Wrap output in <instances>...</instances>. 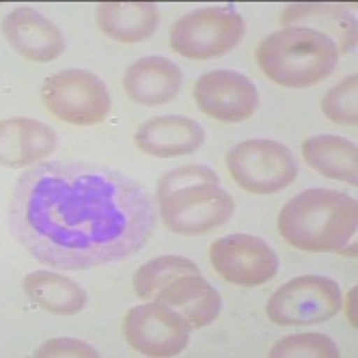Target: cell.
<instances>
[{"label":"cell","instance_id":"cell-25","mask_svg":"<svg viewBox=\"0 0 358 358\" xmlns=\"http://www.w3.org/2000/svg\"><path fill=\"white\" fill-rule=\"evenodd\" d=\"M355 301H357V289H353L348 296V319L357 328V313H355Z\"/></svg>","mask_w":358,"mask_h":358},{"label":"cell","instance_id":"cell-21","mask_svg":"<svg viewBox=\"0 0 358 358\" xmlns=\"http://www.w3.org/2000/svg\"><path fill=\"white\" fill-rule=\"evenodd\" d=\"M199 273V267L183 257H159L147 262L134 273L133 289L145 301H155L169 283L187 274Z\"/></svg>","mask_w":358,"mask_h":358},{"label":"cell","instance_id":"cell-17","mask_svg":"<svg viewBox=\"0 0 358 358\" xmlns=\"http://www.w3.org/2000/svg\"><path fill=\"white\" fill-rule=\"evenodd\" d=\"M281 24L313 29L334 40L338 54H346L357 47V20L342 6L334 4H290L281 15Z\"/></svg>","mask_w":358,"mask_h":358},{"label":"cell","instance_id":"cell-24","mask_svg":"<svg viewBox=\"0 0 358 358\" xmlns=\"http://www.w3.org/2000/svg\"><path fill=\"white\" fill-rule=\"evenodd\" d=\"M34 357H99V353L86 342L62 337L41 344L34 351Z\"/></svg>","mask_w":358,"mask_h":358},{"label":"cell","instance_id":"cell-8","mask_svg":"<svg viewBox=\"0 0 358 358\" xmlns=\"http://www.w3.org/2000/svg\"><path fill=\"white\" fill-rule=\"evenodd\" d=\"M342 305L341 287L335 280L317 274L290 280L273 294L267 315L280 326H303L324 322L337 315Z\"/></svg>","mask_w":358,"mask_h":358},{"label":"cell","instance_id":"cell-6","mask_svg":"<svg viewBox=\"0 0 358 358\" xmlns=\"http://www.w3.org/2000/svg\"><path fill=\"white\" fill-rule=\"evenodd\" d=\"M41 99L50 115L72 126H95L111 110L110 90L86 70H63L43 83Z\"/></svg>","mask_w":358,"mask_h":358},{"label":"cell","instance_id":"cell-3","mask_svg":"<svg viewBox=\"0 0 358 358\" xmlns=\"http://www.w3.org/2000/svg\"><path fill=\"white\" fill-rule=\"evenodd\" d=\"M358 204L328 188H310L281 208L278 229L283 241L301 251H338L357 233Z\"/></svg>","mask_w":358,"mask_h":358},{"label":"cell","instance_id":"cell-20","mask_svg":"<svg viewBox=\"0 0 358 358\" xmlns=\"http://www.w3.org/2000/svg\"><path fill=\"white\" fill-rule=\"evenodd\" d=\"M24 292L34 305L56 315H76L83 312L88 303L83 287L50 271H34L27 274L24 280Z\"/></svg>","mask_w":358,"mask_h":358},{"label":"cell","instance_id":"cell-14","mask_svg":"<svg viewBox=\"0 0 358 358\" xmlns=\"http://www.w3.org/2000/svg\"><path fill=\"white\" fill-rule=\"evenodd\" d=\"M183 72L174 62L162 56L142 57L127 69L122 79L127 97L142 106L167 104L178 95Z\"/></svg>","mask_w":358,"mask_h":358},{"label":"cell","instance_id":"cell-15","mask_svg":"<svg viewBox=\"0 0 358 358\" xmlns=\"http://www.w3.org/2000/svg\"><path fill=\"white\" fill-rule=\"evenodd\" d=\"M56 145L52 127L33 118H8L0 127V162L4 167L33 165L49 156Z\"/></svg>","mask_w":358,"mask_h":358},{"label":"cell","instance_id":"cell-16","mask_svg":"<svg viewBox=\"0 0 358 358\" xmlns=\"http://www.w3.org/2000/svg\"><path fill=\"white\" fill-rule=\"evenodd\" d=\"M155 301L171 306L190 324V328H204L219 317L222 299L213 285L201 273L187 274L169 283Z\"/></svg>","mask_w":358,"mask_h":358},{"label":"cell","instance_id":"cell-12","mask_svg":"<svg viewBox=\"0 0 358 358\" xmlns=\"http://www.w3.org/2000/svg\"><path fill=\"white\" fill-rule=\"evenodd\" d=\"M4 34L11 47L31 62H54L65 50L62 31L31 8H18L4 18Z\"/></svg>","mask_w":358,"mask_h":358},{"label":"cell","instance_id":"cell-23","mask_svg":"<svg viewBox=\"0 0 358 358\" xmlns=\"http://www.w3.org/2000/svg\"><path fill=\"white\" fill-rule=\"evenodd\" d=\"M358 78L350 76L342 83L328 90L326 97L322 99V111L330 120L337 124L358 122Z\"/></svg>","mask_w":358,"mask_h":358},{"label":"cell","instance_id":"cell-4","mask_svg":"<svg viewBox=\"0 0 358 358\" xmlns=\"http://www.w3.org/2000/svg\"><path fill=\"white\" fill-rule=\"evenodd\" d=\"M338 56L334 40L301 25L268 34L257 49L262 72L271 81L287 88L319 85L337 69Z\"/></svg>","mask_w":358,"mask_h":358},{"label":"cell","instance_id":"cell-9","mask_svg":"<svg viewBox=\"0 0 358 358\" xmlns=\"http://www.w3.org/2000/svg\"><path fill=\"white\" fill-rule=\"evenodd\" d=\"M190 330L176 310L159 301L134 306L124 319V337L145 357H176L187 348Z\"/></svg>","mask_w":358,"mask_h":358},{"label":"cell","instance_id":"cell-13","mask_svg":"<svg viewBox=\"0 0 358 358\" xmlns=\"http://www.w3.org/2000/svg\"><path fill=\"white\" fill-rule=\"evenodd\" d=\"M204 142V129L192 118L165 115L147 120L134 134L140 151L156 158L192 155Z\"/></svg>","mask_w":358,"mask_h":358},{"label":"cell","instance_id":"cell-19","mask_svg":"<svg viewBox=\"0 0 358 358\" xmlns=\"http://www.w3.org/2000/svg\"><path fill=\"white\" fill-rule=\"evenodd\" d=\"M303 158L313 171L326 178L358 185V151L350 140L335 134H317L305 140Z\"/></svg>","mask_w":358,"mask_h":358},{"label":"cell","instance_id":"cell-11","mask_svg":"<svg viewBox=\"0 0 358 358\" xmlns=\"http://www.w3.org/2000/svg\"><path fill=\"white\" fill-rule=\"evenodd\" d=\"M194 99L204 115L228 124L252 117L260 101L255 83L235 70L203 73L194 86Z\"/></svg>","mask_w":358,"mask_h":358},{"label":"cell","instance_id":"cell-7","mask_svg":"<svg viewBox=\"0 0 358 358\" xmlns=\"http://www.w3.org/2000/svg\"><path fill=\"white\" fill-rule=\"evenodd\" d=\"M226 165L236 183L258 196L283 190L297 176L292 151L274 140L252 138L236 143L226 156Z\"/></svg>","mask_w":358,"mask_h":358},{"label":"cell","instance_id":"cell-10","mask_svg":"<svg viewBox=\"0 0 358 358\" xmlns=\"http://www.w3.org/2000/svg\"><path fill=\"white\" fill-rule=\"evenodd\" d=\"M210 262L222 280L233 285L258 287L273 280L280 267L274 249L260 236L236 233L210 248Z\"/></svg>","mask_w":358,"mask_h":358},{"label":"cell","instance_id":"cell-22","mask_svg":"<svg viewBox=\"0 0 358 358\" xmlns=\"http://www.w3.org/2000/svg\"><path fill=\"white\" fill-rule=\"evenodd\" d=\"M341 355L337 344L330 337L322 334H299L281 338L268 351V357L294 358V357H317V358H337Z\"/></svg>","mask_w":358,"mask_h":358},{"label":"cell","instance_id":"cell-5","mask_svg":"<svg viewBox=\"0 0 358 358\" xmlns=\"http://www.w3.org/2000/svg\"><path fill=\"white\" fill-rule=\"evenodd\" d=\"M245 34V22L231 8H201L171 29V47L188 59H212L233 50Z\"/></svg>","mask_w":358,"mask_h":358},{"label":"cell","instance_id":"cell-2","mask_svg":"<svg viewBox=\"0 0 358 358\" xmlns=\"http://www.w3.org/2000/svg\"><path fill=\"white\" fill-rule=\"evenodd\" d=\"M159 215L172 233L197 236L231 219L235 201L204 165L174 169L158 183Z\"/></svg>","mask_w":358,"mask_h":358},{"label":"cell","instance_id":"cell-18","mask_svg":"<svg viewBox=\"0 0 358 358\" xmlns=\"http://www.w3.org/2000/svg\"><path fill=\"white\" fill-rule=\"evenodd\" d=\"M159 22V13L149 2H102L97 6V24L111 40L136 43L151 36Z\"/></svg>","mask_w":358,"mask_h":358},{"label":"cell","instance_id":"cell-1","mask_svg":"<svg viewBox=\"0 0 358 358\" xmlns=\"http://www.w3.org/2000/svg\"><path fill=\"white\" fill-rule=\"evenodd\" d=\"M9 229L29 255L62 271L126 260L156 229L145 188L94 163H41L18 178Z\"/></svg>","mask_w":358,"mask_h":358}]
</instances>
